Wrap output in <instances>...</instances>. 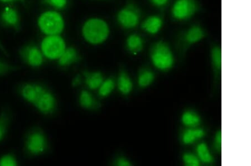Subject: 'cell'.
Masks as SVG:
<instances>
[{
	"label": "cell",
	"mask_w": 251,
	"mask_h": 166,
	"mask_svg": "<svg viewBox=\"0 0 251 166\" xmlns=\"http://www.w3.org/2000/svg\"><path fill=\"white\" fill-rule=\"evenodd\" d=\"M197 157L199 159L201 163L205 165H210L214 163V158L207 144L205 143H201L197 145L196 149Z\"/></svg>",
	"instance_id": "603a6c76"
},
{
	"label": "cell",
	"mask_w": 251,
	"mask_h": 166,
	"mask_svg": "<svg viewBox=\"0 0 251 166\" xmlns=\"http://www.w3.org/2000/svg\"><path fill=\"white\" fill-rule=\"evenodd\" d=\"M57 103L55 96L50 90L46 88L32 107L41 114L50 115L54 112Z\"/></svg>",
	"instance_id": "30bf717a"
},
{
	"label": "cell",
	"mask_w": 251,
	"mask_h": 166,
	"mask_svg": "<svg viewBox=\"0 0 251 166\" xmlns=\"http://www.w3.org/2000/svg\"><path fill=\"white\" fill-rule=\"evenodd\" d=\"M181 121L182 124L188 128L198 127L201 123V118L197 112L187 111L182 114Z\"/></svg>",
	"instance_id": "44dd1931"
},
{
	"label": "cell",
	"mask_w": 251,
	"mask_h": 166,
	"mask_svg": "<svg viewBox=\"0 0 251 166\" xmlns=\"http://www.w3.org/2000/svg\"><path fill=\"white\" fill-rule=\"evenodd\" d=\"M19 55L23 62L32 68L41 67L44 62V56L40 48L34 44H27L19 50Z\"/></svg>",
	"instance_id": "9c48e42d"
},
{
	"label": "cell",
	"mask_w": 251,
	"mask_h": 166,
	"mask_svg": "<svg viewBox=\"0 0 251 166\" xmlns=\"http://www.w3.org/2000/svg\"><path fill=\"white\" fill-rule=\"evenodd\" d=\"M150 57L153 65L161 71H169L175 64V56L172 48L164 40L152 44L150 49Z\"/></svg>",
	"instance_id": "7a4b0ae2"
},
{
	"label": "cell",
	"mask_w": 251,
	"mask_h": 166,
	"mask_svg": "<svg viewBox=\"0 0 251 166\" xmlns=\"http://www.w3.org/2000/svg\"><path fill=\"white\" fill-rule=\"evenodd\" d=\"M19 161L13 153L4 154L0 157V166H17Z\"/></svg>",
	"instance_id": "4316f807"
},
{
	"label": "cell",
	"mask_w": 251,
	"mask_h": 166,
	"mask_svg": "<svg viewBox=\"0 0 251 166\" xmlns=\"http://www.w3.org/2000/svg\"><path fill=\"white\" fill-rule=\"evenodd\" d=\"M82 32L86 41L92 45H99L106 41L110 29L104 20L95 18L88 19L84 23Z\"/></svg>",
	"instance_id": "3957f363"
},
{
	"label": "cell",
	"mask_w": 251,
	"mask_h": 166,
	"mask_svg": "<svg viewBox=\"0 0 251 166\" xmlns=\"http://www.w3.org/2000/svg\"><path fill=\"white\" fill-rule=\"evenodd\" d=\"M83 76L87 86L91 90H98L104 81L102 74L99 72H86Z\"/></svg>",
	"instance_id": "ac0fdd59"
},
{
	"label": "cell",
	"mask_w": 251,
	"mask_h": 166,
	"mask_svg": "<svg viewBox=\"0 0 251 166\" xmlns=\"http://www.w3.org/2000/svg\"><path fill=\"white\" fill-rule=\"evenodd\" d=\"M79 59V55L75 48L67 47L57 61L59 66L66 67L77 62Z\"/></svg>",
	"instance_id": "e0dca14e"
},
{
	"label": "cell",
	"mask_w": 251,
	"mask_h": 166,
	"mask_svg": "<svg viewBox=\"0 0 251 166\" xmlns=\"http://www.w3.org/2000/svg\"><path fill=\"white\" fill-rule=\"evenodd\" d=\"M81 83H82V79H81V77H80V76H75V78L72 82L73 86L75 87L79 86Z\"/></svg>",
	"instance_id": "836d02e7"
},
{
	"label": "cell",
	"mask_w": 251,
	"mask_h": 166,
	"mask_svg": "<svg viewBox=\"0 0 251 166\" xmlns=\"http://www.w3.org/2000/svg\"><path fill=\"white\" fill-rule=\"evenodd\" d=\"M0 51H1L2 54L6 56H9L10 55L9 52H8L5 46L3 45L1 39H0Z\"/></svg>",
	"instance_id": "e575fe53"
},
{
	"label": "cell",
	"mask_w": 251,
	"mask_h": 166,
	"mask_svg": "<svg viewBox=\"0 0 251 166\" xmlns=\"http://www.w3.org/2000/svg\"><path fill=\"white\" fill-rule=\"evenodd\" d=\"M145 40L139 34L132 33L127 36L126 40V47L127 51L132 55H137L143 51Z\"/></svg>",
	"instance_id": "9a60e30c"
},
{
	"label": "cell",
	"mask_w": 251,
	"mask_h": 166,
	"mask_svg": "<svg viewBox=\"0 0 251 166\" xmlns=\"http://www.w3.org/2000/svg\"><path fill=\"white\" fill-rule=\"evenodd\" d=\"M116 86L115 80L112 78L104 80L102 84L98 89L99 95L102 98H106L110 95Z\"/></svg>",
	"instance_id": "d4e9b609"
},
{
	"label": "cell",
	"mask_w": 251,
	"mask_h": 166,
	"mask_svg": "<svg viewBox=\"0 0 251 166\" xmlns=\"http://www.w3.org/2000/svg\"><path fill=\"white\" fill-rule=\"evenodd\" d=\"M142 16L140 6L134 1H129L117 13V21L125 30L135 29L140 25Z\"/></svg>",
	"instance_id": "8992f818"
},
{
	"label": "cell",
	"mask_w": 251,
	"mask_h": 166,
	"mask_svg": "<svg viewBox=\"0 0 251 166\" xmlns=\"http://www.w3.org/2000/svg\"><path fill=\"white\" fill-rule=\"evenodd\" d=\"M0 19L5 27L16 32L21 30V18L15 8L10 6L4 7L0 15Z\"/></svg>",
	"instance_id": "7c38bea8"
},
{
	"label": "cell",
	"mask_w": 251,
	"mask_h": 166,
	"mask_svg": "<svg viewBox=\"0 0 251 166\" xmlns=\"http://www.w3.org/2000/svg\"><path fill=\"white\" fill-rule=\"evenodd\" d=\"M66 48V43L60 35L46 36L40 45L44 56L50 60H58Z\"/></svg>",
	"instance_id": "ba28073f"
},
{
	"label": "cell",
	"mask_w": 251,
	"mask_h": 166,
	"mask_svg": "<svg viewBox=\"0 0 251 166\" xmlns=\"http://www.w3.org/2000/svg\"><path fill=\"white\" fill-rule=\"evenodd\" d=\"M149 1L153 6L163 10L169 6L171 2V0H149Z\"/></svg>",
	"instance_id": "f546056e"
},
{
	"label": "cell",
	"mask_w": 251,
	"mask_h": 166,
	"mask_svg": "<svg viewBox=\"0 0 251 166\" xmlns=\"http://www.w3.org/2000/svg\"><path fill=\"white\" fill-rule=\"evenodd\" d=\"M182 160L186 166H200L201 162L197 156L192 153H185L182 156Z\"/></svg>",
	"instance_id": "83f0119b"
},
{
	"label": "cell",
	"mask_w": 251,
	"mask_h": 166,
	"mask_svg": "<svg viewBox=\"0 0 251 166\" xmlns=\"http://www.w3.org/2000/svg\"><path fill=\"white\" fill-rule=\"evenodd\" d=\"M164 25V17L163 14L149 16L140 23L141 29L151 35L159 33L163 29Z\"/></svg>",
	"instance_id": "4fadbf2b"
},
{
	"label": "cell",
	"mask_w": 251,
	"mask_h": 166,
	"mask_svg": "<svg viewBox=\"0 0 251 166\" xmlns=\"http://www.w3.org/2000/svg\"><path fill=\"white\" fill-rule=\"evenodd\" d=\"M79 100L80 106L87 110H93L99 107V103L97 102L94 96L88 91L84 90L81 92Z\"/></svg>",
	"instance_id": "7402d4cb"
},
{
	"label": "cell",
	"mask_w": 251,
	"mask_h": 166,
	"mask_svg": "<svg viewBox=\"0 0 251 166\" xmlns=\"http://www.w3.org/2000/svg\"><path fill=\"white\" fill-rule=\"evenodd\" d=\"M117 87L121 94L127 95L131 92L133 89L132 80L126 72L121 71L117 80Z\"/></svg>",
	"instance_id": "ffe728a7"
},
{
	"label": "cell",
	"mask_w": 251,
	"mask_h": 166,
	"mask_svg": "<svg viewBox=\"0 0 251 166\" xmlns=\"http://www.w3.org/2000/svg\"><path fill=\"white\" fill-rule=\"evenodd\" d=\"M205 136V132L203 129L198 127L188 128L182 133L181 140L182 143L185 145H191L203 138Z\"/></svg>",
	"instance_id": "2e32d148"
},
{
	"label": "cell",
	"mask_w": 251,
	"mask_h": 166,
	"mask_svg": "<svg viewBox=\"0 0 251 166\" xmlns=\"http://www.w3.org/2000/svg\"><path fill=\"white\" fill-rule=\"evenodd\" d=\"M208 36V30L201 23L190 24L178 32L176 38V50L183 56L190 48L203 41Z\"/></svg>",
	"instance_id": "6da1fadb"
},
{
	"label": "cell",
	"mask_w": 251,
	"mask_h": 166,
	"mask_svg": "<svg viewBox=\"0 0 251 166\" xmlns=\"http://www.w3.org/2000/svg\"><path fill=\"white\" fill-rule=\"evenodd\" d=\"M210 56L214 78L218 79L222 71V49L219 44H212L210 50Z\"/></svg>",
	"instance_id": "5bb4252c"
},
{
	"label": "cell",
	"mask_w": 251,
	"mask_h": 166,
	"mask_svg": "<svg viewBox=\"0 0 251 166\" xmlns=\"http://www.w3.org/2000/svg\"><path fill=\"white\" fill-rule=\"evenodd\" d=\"M155 76L151 70L149 68H143L140 71L137 83L141 88H147L154 82Z\"/></svg>",
	"instance_id": "cb8c5ba5"
},
{
	"label": "cell",
	"mask_w": 251,
	"mask_h": 166,
	"mask_svg": "<svg viewBox=\"0 0 251 166\" xmlns=\"http://www.w3.org/2000/svg\"><path fill=\"white\" fill-rule=\"evenodd\" d=\"M20 66L14 65L0 59V77L21 70Z\"/></svg>",
	"instance_id": "484cf974"
},
{
	"label": "cell",
	"mask_w": 251,
	"mask_h": 166,
	"mask_svg": "<svg viewBox=\"0 0 251 166\" xmlns=\"http://www.w3.org/2000/svg\"><path fill=\"white\" fill-rule=\"evenodd\" d=\"M115 165L118 166H131L132 164L126 158L121 157L115 161Z\"/></svg>",
	"instance_id": "1f68e13d"
},
{
	"label": "cell",
	"mask_w": 251,
	"mask_h": 166,
	"mask_svg": "<svg viewBox=\"0 0 251 166\" xmlns=\"http://www.w3.org/2000/svg\"><path fill=\"white\" fill-rule=\"evenodd\" d=\"M46 5L56 10H63L68 5V0H42Z\"/></svg>",
	"instance_id": "f1b7e54d"
},
{
	"label": "cell",
	"mask_w": 251,
	"mask_h": 166,
	"mask_svg": "<svg viewBox=\"0 0 251 166\" xmlns=\"http://www.w3.org/2000/svg\"><path fill=\"white\" fill-rule=\"evenodd\" d=\"M47 138L39 129H32L24 140V148L28 155L38 156L42 155L48 148Z\"/></svg>",
	"instance_id": "52a82bcc"
},
{
	"label": "cell",
	"mask_w": 251,
	"mask_h": 166,
	"mask_svg": "<svg viewBox=\"0 0 251 166\" xmlns=\"http://www.w3.org/2000/svg\"><path fill=\"white\" fill-rule=\"evenodd\" d=\"M0 2L6 4L21 3L25 4L26 0H0Z\"/></svg>",
	"instance_id": "d6a6232c"
},
{
	"label": "cell",
	"mask_w": 251,
	"mask_h": 166,
	"mask_svg": "<svg viewBox=\"0 0 251 166\" xmlns=\"http://www.w3.org/2000/svg\"><path fill=\"white\" fill-rule=\"evenodd\" d=\"M11 121V113L9 109L4 108L0 112V142L5 138Z\"/></svg>",
	"instance_id": "d6986e66"
},
{
	"label": "cell",
	"mask_w": 251,
	"mask_h": 166,
	"mask_svg": "<svg viewBox=\"0 0 251 166\" xmlns=\"http://www.w3.org/2000/svg\"><path fill=\"white\" fill-rule=\"evenodd\" d=\"M38 26L46 36L61 35L65 28L63 16L56 10L44 12L38 19Z\"/></svg>",
	"instance_id": "5b68a950"
},
{
	"label": "cell",
	"mask_w": 251,
	"mask_h": 166,
	"mask_svg": "<svg viewBox=\"0 0 251 166\" xmlns=\"http://www.w3.org/2000/svg\"><path fill=\"white\" fill-rule=\"evenodd\" d=\"M46 87L43 85L33 83H24L19 87V94L26 103L33 106L36 100Z\"/></svg>",
	"instance_id": "8fae6325"
},
{
	"label": "cell",
	"mask_w": 251,
	"mask_h": 166,
	"mask_svg": "<svg viewBox=\"0 0 251 166\" xmlns=\"http://www.w3.org/2000/svg\"><path fill=\"white\" fill-rule=\"evenodd\" d=\"M200 0H175L171 8L173 21L186 22L200 14L202 10Z\"/></svg>",
	"instance_id": "277c9868"
},
{
	"label": "cell",
	"mask_w": 251,
	"mask_h": 166,
	"mask_svg": "<svg viewBox=\"0 0 251 166\" xmlns=\"http://www.w3.org/2000/svg\"><path fill=\"white\" fill-rule=\"evenodd\" d=\"M214 147L218 152L222 151V132L218 131L214 138Z\"/></svg>",
	"instance_id": "4dcf8cb0"
}]
</instances>
